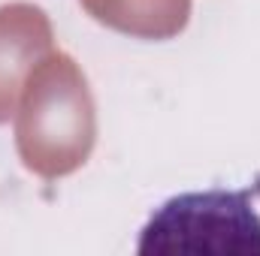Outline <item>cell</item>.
I'll list each match as a JSON object with an SVG mask.
<instances>
[{"instance_id":"6da1fadb","label":"cell","mask_w":260,"mask_h":256,"mask_svg":"<svg viewBox=\"0 0 260 256\" xmlns=\"http://www.w3.org/2000/svg\"><path fill=\"white\" fill-rule=\"evenodd\" d=\"M97 142L91 84L67 52H49L30 69L15 109V151L27 172L58 181L82 169Z\"/></svg>"},{"instance_id":"7a4b0ae2","label":"cell","mask_w":260,"mask_h":256,"mask_svg":"<svg viewBox=\"0 0 260 256\" xmlns=\"http://www.w3.org/2000/svg\"><path fill=\"white\" fill-rule=\"evenodd\" d=\"M142 256H260V214L251 190L182 193L142 226Z\"/></svg>"},{"instance_id":"3957f363","label":"cell","mask_w":260,"mask_h":256,"mask_svg":"<svg viewBox=\"0 0 260 256\" xmlns=\"http://www.w3.org/2000/svg\"><path fill=\"white\" fill-rule=\"evenodd\" d=\"M52 49L55 30L43 6L24 0L0 6V124L15 118L30 69Z\"/></svg>"},{"instance_id":"277c9868","label":"cell","mask_w":260,"mask_h":256,"mask_svg":"<svg viewBox=\"0 0 260 256\" xmlns=\"http://www.w3.org/2000/svg\"><path fill=\"white\" fill-rule=\"evenodd\" d=\"M103 27L136 39H173L191 21V0H79Z\"/></svg>"}]
</instances>
